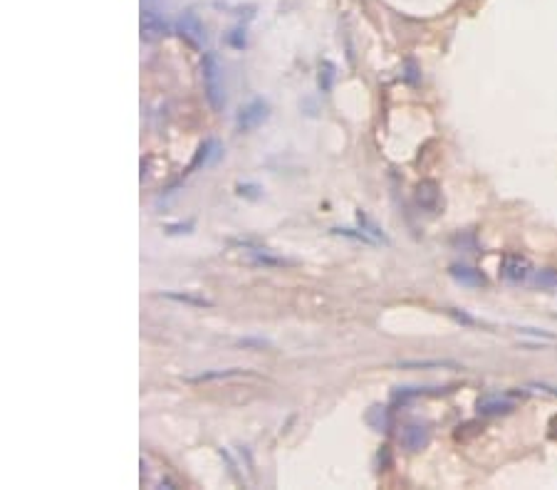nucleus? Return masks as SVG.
Instances as JSON below:
<instances>
[{
  "instance_id": "nucleus-1",
  "label": "nucleus",
  "mask_w": 557,
  "mask_h": 490,
  "mask_svg": "<svg viewBox=\"0 0 557 490\" xmlns=\"http://www.w3.org/2000/svg\"><path fill=\"white\" fill-rule=\"evenodd\" d=\"M201 77H203V92H206L208 107L213 112H223L225 107V85H223V65L216 52H203L201 60Z\"/></svg>"
},
{
  "instance_id": "nucleus-2",
  "label": "nucleus",
  "mask_w": 557,
  "mask_h": 490,
  "mask_svg": "<svg viewBox=\"0 0 557 490\" xmlns=\"http://www.w3.org/2000/svg\"><path fill=\"white\" fill-rule=\"evenodd\" d=\"M270 119V104L265 99L255 97L248 104H243L236 114V129L238 132H253V129L263 127Z\"/></svg>"
},
{
  "instance_id": "nucleus-3",
  "label": "nucleus",
  "mask_w": 557,
  "mask_h": 490,
  "mask_svg": "<svg viewBox=\"0 0 557 490\" xmlns=\"http://www.w3.org/2000/svg\"><path fill=\"white\" fill-rule=\"evenodd\" d=\"M176 32L181 35V40L194 50H203V43H206V28L201 23V18L194 10L181 12V18L176 23Z\"/></svg>"
},
{
  "instance_id": "nucleus-4",
  "label": "nucleus",
  "mask_w": 557,
  "mask_h": 490,
  "mask_svg": "<svg viewBox=\"0 0 557 490\" xmlns=\"http://www.w3.org/2000/svg\"><path fill=\"white\" fill-rule=\"evenodd\" d=\"M141 37H144L146 43H156V40H161V37H166L171 32V25L169 20L161 15V12L156 10V8L152 6H144L141 8Z\"/></svg>"
},
{
  "instance_id": "nucleus-5",
  "label": "nucleus",
  "mask_w": 557,
  "mask_h": 490,
  "mask_svg": "<svg viewBox=\"0 0 557 490\" xmlns=\"http://www.w3.org/2000/svg\"><path fill=\"white\" fill-rule=\"evenodd\" d=\"M399 441L406 451H424L426 446L431 443V429L429 424H421V421H412V424H406L399 433Z\"/></svg>"
},
{
  "instance_id": "nucleus-6",
  "label": "nucleus",
  "mask_w": 557,
  "mask_h": 490,
  "mask_svg": "<svg viewBox=\"0 0 557 490\" xmlns=\"http://www.w3.org/2000/svg\"><path fill=\"white\" fill-rule=\"evenodd\" d=\"M500 275L508 280V283L520 285L530 278V263H527L525 258H520V255H505L500 263Z\"/></svg>"
},
{
  "instance_id": "nucleus-7",
  "label": "nucleus",
  "mask_w": 557,
  "mask_h": 490,
  "mask_svg": "<svg viewBox=\"0 0 557 490\" xmlns=\"http://www.w3.org/2000/svg\"><path fill=\"white\" fill-rule=\"evenodd\" d=\"M221 152H223V146H221V141H219V139H213V136L203 139V144H201L199 149H196L194 161L188 163L186 174H194V171H199L201 166H211V163L221 156Z\"/></svg>"
},
{
  "instance_id": "nucleus-8",
  "label": "nucleus",
  "mask_w": 557,
  "mask_h": 490,
  "mask_svg": "<svg viewBox=\"0 0 557 490\" xmlns=\"http://www.w3.org/2000/svg\"><path fill=\"white\" fill-rule=\"evenodd\" d=\"M448 272H451V278H454L456 283L466 285V287H485V285H488L483 272L471 265H451Z\"/></svg>"
},
{
  "instance_id": "nucleus-9",
  "label": "nucleus",
  "mask_w": 557,
  "mask_h": 490,
  "mask_svg": "<svg viewBox=\"0 0 557 490\" xmlns=\"http://www.w3.org/2000/svg\"><path fill=\"white\" fill-rule=\"evenodd\" d=\"M438 201H441V191H438L436 181H421L416 186V203L424 211H436Z\"/></svg>"
},
{
  "instance_id": "nucleus-10",
  "label": "nucleus",
  "mask_w": 557,
  "mask_h": 490,
  "mask_svg": "<svg viewBox=\"0 0 557 490\" xmlns=\"http://www.w3.org/2000/svg\"><path fill=\"white\" fill-rule=\"evenodd\" d=\"M515 404L510 399H500V396H483L478 399V414L480 416H500V414H510Z\"/></svg>"
},
{
  "instance_id": "nucleus-11",
  "label": "nucleus",
  "mask_w": 557,
  "mask_h": 490,
  "mask_svg": "<svg viewBox=\"0 0 557 490\" xmlns=\"http://www.w3.org/2000/svg\"><path fill=\"white\" fill-rule=\"evenodd\" d=\"M248 371L238 369H216V371H203V374L196 376H186V384H208V381H223V379H236V376H245Z\"/></svg>"
},
{
  "instance_id": "nucleus-12",
  "label": "nucleus",
  "mask_w": 557,
  "mask_h": 490,
  "mask_svg": "<svg viewBox=\"0 0 557 490\" xmlns=\"http://www.w3.org/2000/svg\"><path fill=\"white\" fill-rule=\"evenodd\" d=\"M357 223H359V228H362L364 233H367V236H369L374 243H384V245H389L387 233H384V230L379 228V225H376L374 221H372V218L367 216L364 211H357Z\"/></svg>"
},
{
  "instance_id": "nucleus-13",
  "label": "nucleus",
  "mask_w": 557,
  "mask_h": 490,
  "mask_svg": "<svg viewBox=\"0 0 557 490\" xmlns=\"http://www.w3.org/2000/svg\"><path fill=\"white\" fill-rule=\"evenodd\" d=\"M166 300H174V303H181V305H191V307H211V300L201 295H191V292H164Z\"/></svg>"
},
{
  "instance_id": "nucleus-14",
  "label": "nucleus",
  "mask_w": 557,
  "mask_h": 490,
  "mask_svg": "<svg viewBox=\"0 0 557 490\" xmlns=\"http://www.w3.org/2000/svg\"><path fill=\"white\" fill-rule=\"evenodd\" d=\"M424 394H438V389H431V387H399L396 391L392 394L394 401H409V399H416V396H424Z\"/></svg>"
},
{
  "instance_id": "nucleus-15",
  "label": "nucleus",
  "mask_w": 557,
  "mask_h": 490,
  "mask_svg": "<svg viewBox=\"0 0 557 490\" xmlns=\"http://www.w3.org/2000/svg\"><path fill=\"white\" fill-rule=\"evenodd\" d=\"M399 369H443V367H458L456 362H446V359H431V362H416V359H409V362H399L396 364Z\"/></svg>"
},
{
  "instance_id": "nucleus-16",
  "label": "nucleus",
  "mask_w": 557,
  "mask_h": 490,
  "mask_svg": "<svg viewBox=\"0 0 557 490\" xmlns=\"http://www.w3.org/2000/svg\"><path fill=\"white\" fill-rule=\"evenodd\" d=\"M367 424L374 431H387L389 429V414L384 406H374L369 414H367Z\"/></svg>"
},
{
  "instance_id": "nucleus-17",
  "label": "nucleus",
  "mask_w": 557,
  "mask_h": 490,
  "mask_svg": "<svg viewBox=\"0 0 557 490\" xmlns=\"http://www.w3.org/2000/svg\"><path fill=\"white\" fill-rule=\"evenodd\" d=\"M533 283L538 285L540 290H555V287H557V270H550V267H545V270H538V272H535Z\"/></svg>"
},
{
  "instance_id": "nucleus-18",
  "label": "nucleus",
  "mask_w": 557,
  "mask_h": 490,
  "mask_svg": "<svg viewBox=\"0 0 557 490\" xmlns=\"http://www.w3.org/2000/svg\"><path fill=\"white\" fill-rule=\"evenodd\" d=\"M451 243H454L458 250H468V253H476V250H478V241H476V233H471V230L454 236V241H451Z\"/></svg>"
},
{
  "instance_id": "nucleus-19",
  "label": "nucleus",
  "mask_w": 557,
  "mask_h": 490,
  "mask_svg": "<svg viewBox=\"0 0 557 490\" xmlns=\"http://www.w3.org/2000/svg\"><path fill=\"white\" fill-rule=\"evenodd\" d=\"M253 253H255V258H253L255 265H263V267H283V265H290V263L283 261V258H273V255H267L263 248H255Z\"/></svg>"
},
{
  "instance_id": "nucleus-20",
  "label": "nucleus",
  "mask_w": 557,
  "mask_h": 490,
  "mask_svg": "<svg viewBox=\"0 0 557 490\" xmlns=\"http://www.w3.org/2000/svg\"><path fill=\"white\" fill-rule=\"evenodd\" d=\"M334 236H342V238H350V241H357V243H364V245H376L374 241H372L367 233H364L362 228L354 230V228H332Z\"/></svg>"
},
{
  "instance_id": "nucleus-21",
  "label": "nucleus",
  "mask_w": 557,
  "mask_h": 490,
  "mask_svg": "<svg viewBox=\"0 0 557 490\" xmlns=\"http://www.w3.org/2000/svg\"><path fill=\"white\" fill-rule=\"evenodd\" d=\"M317 82H320V90L322 92H330L332 90V82H334V65L330 60H325L320 65V77H317Z\"/></svg>"
},
{
  "instance_id": "nucleus-22",
  "label": "nucleus",
  "mask_w": 557,
  "mask_h": 490,
  "mask_svg": "<svg viewBox=\"0 0 557 490\" xmlns=\"http://www.w3.org/2000/svg\"><path fill=\"white\" fill-rule=\"evenodd\" d=\"M228 43H230V48H236V50L245 48V45H248V37H245V28H236V30H230Z\"/></svg>"
},
{
  "instance_id": "nucleus-23",
  "label": "nucleus",
  "mask_w": 557,
  "mask_h": 490,
  "mask_svg": "<svg viewBox=\"0 0 557 490\" xmlns=\"http://www.w3.org/2000/svg\"><path fill=\"white\" fill-rule=\"evenodd\" d=\"M263 194L261 186H255V183H238V196H245V198H258Z\"/></svg>"
},
{
  "instance_id": "nucleus-24",
  "label": "nucleus",
  "mask_w": 557,
  "mask_h": 490,
  "mask_svg": "<svg viewBox=\"0 0 557 490\" xmlns=\"http://www.w3.org/2000/svg\"><path fill=\"white\" fill-rule=\"evenodd\" d=\"M238 347H250V349H263V347H270V342H267V339L243 337V339H238Z\"/></svg>"
},
{
  "instance_id": "nucleus-25",
  "label": "nucleus",
  "mask_w": 557,
  "mask_h": 490,
  "mask_svg": "<svg viewBox=\"0 0 557 490\" xmlns=\"http://www.w3.org/2000/svg\"><path fill=\"white\" fill-rule=\"evenodd\" d=\"M191 228H194V221H186V223L166 225V233H169V236H176V233H191Z\"/></svg>"
},
{
  "instance_id": "nucleus-26",
  "label": "nucleus",
  "mask_w": 557,
  "mask_h": 490,
  "mask_svg": "<svg viewBox=\"0 0 557 490\" xmlns=\"http://www.w3.org/2000/svg\"><path fill=\"white\" fill-rule=\"evenodd\" d=\"M404 79H406V82H409V85H416V82H418V77H416V65H414V62H406Z\"/></svg>"
}]
</instances>
